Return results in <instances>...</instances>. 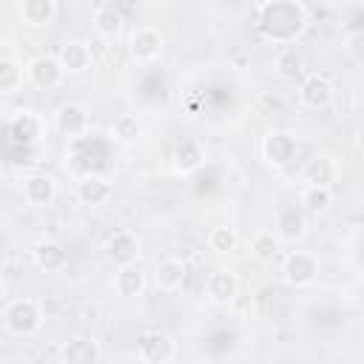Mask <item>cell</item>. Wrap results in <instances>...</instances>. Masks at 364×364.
I'll return each mask as SVG.
<instances>
[{
  "instance_id": "8992f818",
  "label": "cell",
  "mask_w": 364,
  "mask_h": 364,
  "mask_svg": "<svg viewBox=\"0 0 364 364\" xmlns=\"http://www.w3.org/2000/svg\"><path fill=\"white\" fill-rule=\"evenodd\" d=\"M162 51H165V37H162L159 28L139 26V28L131 31V37H128V54H131L134 63L151 65V63H156L162 57Z\"/></svg>"
},
{
  "instance_id": "8fae6325",
  "label": "cell",
  "mask_w": 364,
  "mask_h": 364,
  "mask_svg": "<svg viewBox=\"0 0 364 364\" xmlns=\"http://www.w3.org/2000/svg\"><path fill=\"white\" fill-rule=\"evenodd\" d=\"M205 299L213 304V307H228L239 299V276L233 270H213L205 282Z\"/></svg>"
},
{
  "instance_id": "7a4b0ae2",
  "label": "cell",
  "mask_w": 364,
  "mask_h": 364,
  "mask_svg": "<svg viewBox=\"0 0 364 364\" xmlns=\"http://www.w3.org/2000/svg\"><path fill=\"white\" fill-rule=\"evenodd\" d=\"M46 321V313H43V304L31 296H17V299H9L6 307H3V327L9 336L14 338H31L40 333Z\"/></svg>"
},
{
  "instance_id": "d6a6232c",
  "label": "cell",
  "mask_w": 364,
  "mask_h": 364,
  "mask_svg": "<svg viewBox=\"0 0 364 364\" xmlns=\"http://www.w3.org/2000/svg\"><path fill=\"white\" fill-rule=\"evenodd\" d=\"M119 3H125V6H139L142 0H119Z\"/></svg>"
},
{
  "instance_id": "4fadbf2b",
  "label": "cell",
  "mask_w": 364,
  "mask_h": 364,
  "mask_svg": "<svg viewBox=\"0 0 364 364\" xmlns=\"http://www.w3.org/2000/svg\"><path fill=\"white\" fill-rule=\"evenodd\" d=\"M338 159L333 154H313L304 165H301V182L304 185H324L333 188L338 182Z\"/></svg>"
},
{
  "instance_id": "f1b7e54d",
  "label": "cell",
  "mask_w": 364,
  "mask_h": 364,
  "mask_svg": "<svg viewBox=\"0 0 364 364\" xmlns=\"http://www.w3.org/2000/svg\"><path fill=\"white\" fill-rule=\"evenodd\" d=\"M142 136V122L134 114H119L111 122V139L119 145H136V139Z\"/></svg>"
},
{
  "instance_id": "9a60e30c",
  "label": "cell",
  "mask_w": 364,
  "mask_h": 364,
  "mask_svg": "<svg viewBox=\"0 0 364 364\" xmlns=\"http://www.w3.org/2000/svg\"><path fill=\"white\" fill-rule=\"evenodd\" d=\"M31 262L43 273H63L68 267V250L60 239H40L31 247Z\"/></svg>"
},
{
  "instance_id": "9c48e42d",
  "label": "cell",
  "mask_w": 364,
  "mask_h": 364,
  "mask_svg": "<svg viewBox=\"0 0 364 364\" xmlns=\"http://www.w3.org/2000/svg\"><path fill=\"white\" fill-rule=\"evenodd\" d=\"M74 196L85 208H100L114 196V182L105 173H97V171L82 173L77 179V185H74Z\"/></svg>"
},
{
  "instance_id": "30bf717a",
  "label": "cell",
  "mask_w": 364,
  "mask_h": 364,
  "mask_svg": "<svg viewBox=\"0 0 364 364\" xmlns=\"http://www.w3.org/2000/svg\"><path fill=\"white\" fill-rule=\"evenodd\" d=\"M88 125H91V114L82 102H63L54 111V128H57V134H63L68 139L85 136Z\"/></svg>"
},
{
  "instance_id": "277c9868",
  "label": "cell",
  "mask_w": 364,
  "mask_h": 364,
  "mask_svg": "<svg viewBox=\"0 0 364 364\" xmlns=\"http://www.w3.org/2000/svg\"><path fill=\"white\" fill-rule=\"evenodd\" d=\"M321 273V262L310 250H290L282 259V279L290 287H310Z\"/></svg>"
},
{
  "instance_id": "1f68e13d",
  "label": "cell",
  "mask_w": 364,
  "mask_h": 364,
  "mask_svg": "<svg viewBox=\"0 0 364 364\" xmlns=\"http://www.w3.org/2000/svg\"><path fill=\"white\" fill-rule=\"evenodd\" d=\"M355 151L364 156V122L358 125V131H355Z\"/></svg>"
},
{
  "instance_id": "5b68a950",
  "label": "cell",
  "mask_w": 364,
  "mask_h": 364,
  "mask_svg": "<svg viewBox=\"0 0 364 364\" xmlns=\"http://www.w3.org/2000/svg\"><path fill=\"white\" fill-rule=\"evenodd\" d=\"M296 97H299V105L301 108H307V111H324L336 100V85L324 74H304L301 82H299Z\"/></svg>"
},
{
  "instance_id": "ac0fdd59",
  "label": "cell",
  "mask_w": 364,
  "mask_h": 364,
  "mask_svg": "<svg viewBox=\"0 0 364 364\" xmlns=\"http://www.w3.org/2000/svg\"><path fill=\"white\" fill-rule=\"evenodd\" d=\"M17 14L28 28H48L57 17V0H17Z\"/></svg>"
},
{
  "instance_id": "4316f807",
  "label": "cell",
  "mask_w": 364,
  "mask_h": 364,
  "mask_svg": "<svg viewBox=\"0 0 364 364\" xmlns=\"http://www.w3.org/2000/svg\"><path fill=\"white\" fill-rule=\"evenodd\" d=\"M250 253H253V259H259L262 264H273V262L279 259V253H282V239H279V233H273V230H259V233H253V239H250Z\"/></svg>"
},
{
  "instance_id": "603a6c76",
  "label": "cell",
  "mask_w": 364,
  "mask_h": 364,
  "mask_svg": "<svg viewBox=\"0 0 364 364\" xmlns=\"http://www.w3.org/2000/svg\"><path fill=\"white\" fill-rule=\"evenodd\" d=\"M57 57H60L65 74H82V71L91 65V60H94L88 43H82V40H65V43L60 46Z\"/></svg>"
},
{
  "instance_id": "d6986e66",
  "label": "cell",
  "mask_w": 364,
  "mask_h": 364,
  "mask_svg": "<svg viewBox=\"0 0 364 364\" xmlns=\"http://www.w3.org/2000/svg\"><path fill=\"white\" fill-rule=\"evenodd\" d=\"M273 74H276L279 80H287V82L301 80V77L307 74V60H304V54H301L296 46L279 48L276 57H273Z\"/></svg>"
},
{
  "instance_id": "7c38bea8",
  "label": "cell",
  "mask_w": 364,
  "mask_h": 364,
  "mask_svg": "<svg viewBox=\"0 0 364 364\" xmlns=\"http://www.w3.org/2000/svg\"><path fill=\"white\" fill-rule=\"evenodd\" d=\"M20 191H23V199H26L31 208H48V205L57 199V182H54V176L46 173V171L26 173L23 182H20Z\"/></svg>"
},
{
  "instance_id": "6da1fadb",
  "label": "cell",
  "mask_w": 364,
  "mask_h": 364,
  "mask_svg": "<svg viewBox=\"0 0 364 364\" xmlns=\"http://www.w3.org/2000/svg\"><path fill=\"white\" fill-rule=\"evenodd\" d=\"M256 28L273 46H293L307 28V11L299 0H276L256 6Z\"/></svg>"
},
{
  "instance_id": "ba28073f",
  "label": "cell",
  "mask_w": 364,
  "mask_h": 364,
  "mask_svg": "<svg viewBox=\"0 0 364 364\" xmlns=\"http://www.w3.org/2000/svg\"><path fill=\"white\" fill-rule=\"evenodd\" d=\"M136 355L145 364H168L176 358V341L165 330H145L136 341Z\"/></svg>"
},
{
  "instance_id": "3957f363",
  "label": "cell",
  "mask_w": 364,
  "mask_h": 364,
  "mask_svg": "<svg viewBox=\"0 0 364 364\" xmlns=\"http://www.w3.org/2000/svg\"><path fill=\"white\" fill-rule=\"evenodd\" d=\"M299 154V139L293 131H284V128H273L262 136L259 142V156L262 162L270 168V171H284L293 165Z\"/></svg>"
},
{
  "instance_id": "44dd1931",
  "label": "cell",
  "mask_w": 364,
  "mask_h": 364,
  "mask_svg": "<svg viewBox=\"0 0 364 364\" xmlns=\"http://www.w3.org/2000/svg\"><path fill=\"white\" fill-rule=\"evenodd\" d=\"M202 165H205V148H202L199 142H193V139L179 142V145L173 148V154H171V168H173V173H179V176H191V173H196Z\"/></svg>"
},
{
  "instance_id": "cb8c5ba5",
  "label": "cell",
  "mask_w": 364,
  "mask_h": 364,
  "mask_svg": "<svg viewBox=\"0 0 364 364\" xmlns=\"http://www.w3.org/2000/svg\"><path fill=\"white\" fill-rule=\"evenodd\" d=\"M57 358L68 364H91L102 358V350L94 338H71L57 350Z\"/></svg>"
},
{
  "instance_id": "83f0119b",
  "label": "cell",
  "mask_w": 364,
  "mask_h": 364,
  "mask_svg": "<svg viewBox=\"0 0 364 364\" xmlns=\"http://www.w3.org/2000/svg\"><path fill=\"white\" fill-rule=\"evenodd\" d=\"M23 74H26L23 63L14 60L11 54H3L0 57V94H6V97L14 94L23 85Z\"/></svg>"
},
{
  "instance_id": "484cf974",
  "label": "cell",
  "mask_w": 364,
  "mask_h": 364,
  "mask_svg": "<svg viewBox=\"0 0 364 364\" xmlns=\"http://www.w3.org/2000/svg\"><path fill=\"white\" fill-rule=\"evenodd\" d=\"M122 11L114 6V3H102L97 6L94 11V31L102 37V40H117L122 34Z\"/></svg>"
},
{
  "instance_id": "5bb4252c",
  "label": "cell",
  "mask_w": 364,
  "mask_h": 364,
  "mask_svg": "<svg viewBox=\"0 0 364 364\" xmlns=\"http://www.w3.org/2000/svg\"><path fill=\"white\" fill-rule=\"evenodd\" d=\"M105 256H108L117 267H122V264H136L139 256H142V242H139V236H136L134 230H117V233H111L108 242H105Z\"/></svg>"
},
{
  "instance_id": "ffe728a7",
  "label": "cell",
  "mask_w": 364,
  "mask_h": 364,
  "mask_svg": "<svg viewBox=\"0 0 364 364\" xmlns=\"http://www.w3.org/2000/svg\"><path fill=\"white\" fill-rule=\"evenodd\" d=\"M185 279H188V264L182 259H176V256H165L154 267V284L159 290H165V293L179 290L185 284Z\"/></svg>"
},
{
  "instance_id": "52a82bcc",
  "label": "cell",
  "mask_w": 364,
  "mask_h": 364,
  "mask_svg": "<svg viewBox=\"0 0 364 364\" xmlns=\"http://www.w3.org/2000/svg\"><path fill=\"white\" fill-rule=\"evenodd\" d=\"M26 77H28V82H31L34 88H40V91H54V88L63 85V80H65V68H63L60 57L37 54V57L28 60V65H26Z\"/></svg>"
},
{
  "instance_id": "f546056e",
  "label": "cell",
  "mask_w": 364,
  "mask_h": 364,
  "mask_svg": "<svg viewBox=\"0 0 364 364\" xmlns=\"http://www.w3.org/2000/svg\"><path fill=\"white\" fill-rule=\"evenodd\" d=\"M236 245H239L236 228H230V225H216V228H210V233H208V247H210L213 253H219V256L233 253Z\"/></svg>"
},
{
  "instance_id": "2e32d148",
  "label": "cell",
  "mask_w": 364,
  "mask_h": 364,
  "mask_svg": "<svg viewBox=\"0 0 364 364\" xmlns=\"http://www.w3.org/2000/svg\"><path fill=\"white\" fill-rule=\"evenodd\" d=\"M6 128H9V136H11L14 142H20V145H34V142H40L43 134H46V125H43L40 114H34V111H28V108L11 114Z\"/></svg>"
},
{
  "instance_id": "836d02e7",
  "label": "cell",
  "mask_w": 364,
  "mask_h": 364,
  "mask_svg": "<svg viewBox=\"0 0 364 364\" xmlns=\"http://www.w3.org/2000/svg\"><path fill=\"white\" fill-rule=\"evenodd\" d=\"M267 3H276V0H256V6H267Z\"/></svg>"
},
{
  "instance_id": "e0dca14e",
  "label": "cell",
  "mask_w": 364,
  "mask_h": 364,
  "mask_svg": "<svg viewBox=\"0 0 364 364\" xmlns=\"http://www.w3.org/2000/svg\"><path fill=\"white\" fill-rule=\"evenodd\" d=\"M276 233L282 242H299L307 233V213L301 205H282L276 210Z\"/></svg>"
},
{
  "instance_id": "d4e9b609",
  "label": "cell",
  "mask_w": 364,
  "mask_h": 364,
  "mask_svg": "<svg viewBox=\"0 0 364 364\" xmlns=\"http://www.w3.org/2000/svg\"><path fill=\"white\" fill-rule=\"evenodd\" d=\"M301 210L307 213V219H318L333 208V188L324 185H304L301 196H299Z\"/></svg>"
},
{
  "instance_id": "4dcf8cb0",
  "label": "cell",
  "mask_w": 364,
  "mask_h": 364,
  "mask_svg": "<svg viewBox=\"0 0 364 364\" xmlns=\"http://www.w3.org/2000/svg\"><path fill=\"white\" fill-rule=\"evenodd\" d=\"M344 51L350 54V60L364 63V28H353L344 34Z\"/></svg>"
},
{
  "instance_id": "7402d4cb",
  "label": "cell",
  "mask_w": 364,
  "mask_h": 364,
  "mask_svg": "<svg viewBox=\"0 0 364 364\" xmlns=\"http://www.w3.org/2000/svg\"><path fill=\"white\" fill-rule=\"evenodd\" d=\"M145 284H148V276H145V270L139 267V262H136V264H122V267H117V273H114V290H117V296H122V299H136V296H142V293H145Z\"/></svg>"
}]
</instances>
